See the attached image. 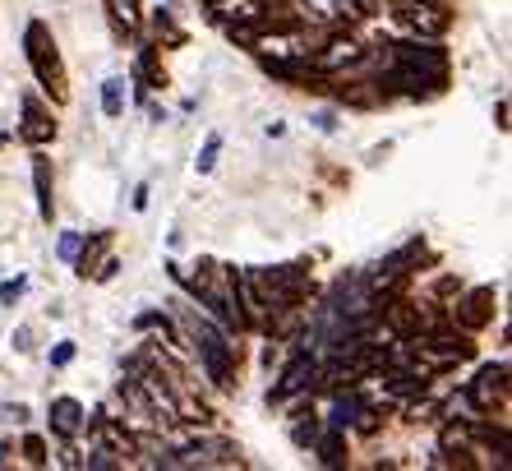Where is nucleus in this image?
<instances>
[{"label":"nucleus","instance_id":"nucleus-1","mask_svg":"<svg viewBox=\"0 0 512 471\" xmlns=\"http://www.w3.org/2000/svg\"><path fill=\"white\" fill-rule=\"evenodd\" d=\"M190 338H194V351H199L203 370H208V379H213L217 388H236V361H240V347H231V338L217 328V319H208V314L194 310L190 314Z\"/></svg>","mask_w":512,"mask_h":471},{"label":"nucleus","instance_id":"nucleus-2","mask_svg":"<svg viewBox=\"0 0 512 471\" xmlns=\"http://www.w3.org/2000/svg\"><path fill=\"white\" fill-rule=\"evenodd\" d=\"M24 56L37 74V88H47L51 102H70V74H65L56 37H51V28L42 24V19H33V24L24 28Z\"/></svg>","mask_w":512,"mask_h":471},{"label":"nucleus","instance_id":"nucleus-3","mask_svg":"<svg viewBox=\"0 0 512 471\" xmlns=\"http://www.w3.org/2000/svg\"><path fill=\"white\" fill-rule=\"evenodd\" d=\"M254 278V291H259V301L268 305V310H277V305H305V296H310V273H305V264H277V268H250Z\"/></svg>","mask_w":512,"mask_h":471},{"label":"nucleus","instance_id":"nucleus-4","mask_svg":"<svg viewBox=\"0 0 512 471\" xmlns=\"http://www.w3.org/2000/svg\"><path fill=\"white\" fill-rule=\"evenodd\" d=\"M416 351L420 356H434L439 365H453V361H471L476 356V342H471V333H457V328H425L416 338Z\"/></svg>","mask_w":512,"mask_h":471},{"label":"nucleus","instance_id":"nucleus-5","mask_svg":"<svg viewBox=\"0 0 512 471\" xmlns=\"http://www.w3.org/2000/svg\"><path fill=\"white\" fill-rule=\"evenodd\" d=\"M393 14L416 37H429V42H439L453 28V14L443 10V5H429V0H393Z\"/></svg>","mask_w":512,"mask_h":471},{"label":"nucleus","instance_id":"nucleus-6","mask_svg":"<svg viewBox=\"0 0 512 471\" xmlns=\"http://www.w3.org/2000/svg\"><path fill=\"white\" fill-rule=\"evenodd\" d=\"M167 467H240V448L231 439H194L176 458H167Z\"/></svg>","mask_w":512,"mask_h":471},{"label":"nucleus","instance_id":"nucleus-7","mask_svg":"<svg viewBox=\"0 0 512 471\" xmlns=\"http://www.w3.org/2000/svg\"><path fill=\"white\" fill-rule=\"evenodd\" d=\"M466 398H471V407H476L480 416H489V411H494V402H508V365H503V361L480 365V375L471 379Z\"/></svg>","mask_w":512,"mask_h":471},{"label":"nucleus","instance_id":"nucleus-8","mask_svg":"<svg viewBox=\"0 0 512 471\" xmlns=\"http://www.w3.org/2000/svg\"><path fill=\"white\" fill-rule=\"evenodd\" d=\"M453 324L466 333H480L485 324H494V287H466L453 305Z\"/></svg>","mask_w":512,"mask_h":471},{"label":"nucleus","instance_id":"nucleus-9","mask_svg":"<svg viewBox=\"0 0 512 471\" xmlns=\"http://www.w3.org/2000/svg\"><path fill=\"white\" fill-rule=\"evenodd\" d=\"M74 268H79V278H93V282L116 278L120 264H116V254H111V231H102L93 241L84 236V250L74 254Z\"/></svg>","mask_w":512,"mask_h":471},{"label":"nucleus","instance_id":"nucleus-10","mask_svg":"<svg viewBox=\"0 0 512 471\" xmlns=\"http://www.w3.org/2000/svg\"><path fill=\"white\" fill-rule=\"evenodd\" d=\"M19 134H24L33 148H42V144L56 139V116H51V107L42 102V97L24 93V102H19Z\"/></svg>","mask_w":512,"mask_h":471},{"label":"nucleus","instance_id":"nucleus-11","mask_svg":"<svg viewBox=\"0 0 512 471\" xmlns=\"http://www.w3.org/2000/svg\"><path fill=\"white\" fill-rule=\"evenodd\" d=\"M360 61H365V51H360L356 37H328V42L310 56V65L319 74H333V70H342V65L351 70V65H360Z\"/></svg>","mask_w":512,"mask_h":471},{"label":"nucleus","instance_id":"nucleus-12","mask_svg":"<svg viewBox=\"0 0 512 471\" xmlns=\"http://www.w3.org/2000/svg\"><path fill=\"white\" fill-rule=\"evenodd\" d=\"M314 379H319V361H314L310 351H300L296 361L282 370V379H277L273 388V402H286V398H296V393H310Z\"/></svg>","mask_w":512,"mask_h":471},{"label":"nucleus","instance_id":"nucleus-13","mask_svg":"<svg viewBox=\"0 0 512 471\" xmlns=\"http://www.w3.org/2000/svg\"><path fill=\"white\" fill-rule=\"evenodd\" d=\"M47 421H51V435L74 439V435H79V430L88 425L84 402H79V398H56V402L47 407Z\"/></svg>","mask_w":512,"mask_h":471},{"label":"nucleus","instance_id":"nucleus-14","mask_svg":"<svg viewBox=\"0 0 512 471\" xmlns=\"http://www.w3.org/2000/svg\"><path fill=\"white\" fill-rule=\"evenodd\" d=\"M33 190H37V213L42 222L56 218V181H51V157L33 153Z\"/></svg>","mask_w":512,"mask_h":471},{"label":"nucleus","instance_id":"nucleus-15","mask_svg":"<svg viewBox=\"0 0 512 471\" xmlns=\"http://www.w3.org/2000/svg\"><path fill=\"white\" fill-rule=\"evenodd\" d=\"M107 14H111V28H116L120 42H125V37H139V28H143V0H107Z\"/></svg>","mask_w":512,"mask_h":471},{"label":"nucleus","instance_id":"nucleus-16","mask_svg":"<svg viewBox=\"0 0 512 471\" xmlns=\"http://www.w3.org/2000/svg\"><path fill=\"white\" fill-rule=\"evenodd\" d=\"M314 453H319L323 467H346V430H337V425H328V430H319L314 435Z\"/></svg>","mask_w":512,"mask_h":471},{"label":"nucleus","instance_id":"nucleus-17","mask_svg":"<svg viewBox=\"0 0 512 471\" xmlns=\"http://www.w3.org/2000/svg\"><path fill=\"white\" fill-rule=\"evenodd\" d=\"M333 411H328V425H337V430H351L360 416V407H365V398H360L356 388H333Z\"/></svg>","mask_w":512,"mask_h":471},{"label":"nucleus","instance_id":"nucleus-18","mask_svg":"<svg viewBox=\"0 0 512 471\" xmlns=\"http://www.w3.org/2000/svg\"><path fill=\"white\" fill-rule=\"evenodd\" d=\"M148 28H153V47H185V33L176 28L171 10H157L153 19H148Z\"/></svg>","mask_w":512,"mask_h":471},{"label":"nucleus","instance_id":"nucleus-19","mask_svg":"<svg viewBox=\"0 0 512 471\" xmlns=\"http://www.w3.org/2000/svg\"><path fill=\"white\" fill-rule=\"evenodd\" d=\"M208 10H213L217 19H227V24H236V19H259L263 0H213Z\"/></svg>","mask_w":512,"mask_h":471},{"label":"nucleus","instance_id":"nucleus-20","mask_svg":"<svg viewBox=\"0 0 512 471\" xmlns=\"http://www.w3.org/2000/svg\"><path fill=\"white\" fill-rule=\"evenodd\" d=\"M134 74H139L143 88H162V84H167V74L157 70V47H143L139 51V65H134Z\"/></svg>","mask_w":512,"mask_h":471},{"label":"nucleus","instance_id":"nucleus-21","mask_svg":"<svg viewBox=\"0 0 512 471\" xmlns=\"http://www.w3.org/2000/svg\"><path fill=\"white\" fill-rule=\"evenodd\" d=\"M102 111H107L111 121L125 116V79H107V84H102Z\"/></svg>","mask_w":512,"mask_h":471},{"label":"nucleus","instance_id":"nucleus-22","mask_svg":"<svg viewBox=\"0 0 512 471\" xmlns=\"http://www.w3.org/2000/svg\"><path fill=\"white\" fill-rule=\"evenodd\" d=\"M314 435H319V416H314V411H300L296 425H291V439H296L300 448H310Z\"/></svg>","mask_w":512,"mask_h":471},{"label":"nucleus","instance_id":"nucleus-23","mask_svg":"<svg viewBox=\"0 0 512 471\" xmlns=\"http://www.w3.org/2000/svg\"><path fill=\"white\" fill-rule=\"evenodd\" d=\"M365 0H333V19L337 24H356V19H365Z\"/></svg>","mask_w":512,"mask_h":471},{"label":"nucleus","instance_id":"nucleus-24","mask_svg":"<svg viewBox=\"0 0 512 471\" xmlns=\"http://www.w3.org/2000/svg\"><path fill=\"white\" fill-rule=\"evenodd\" d=\"M24 458H28V467H47V439L24 435Z\"/></svg>","mask_w":512,"mask_h":471},{"label":"nucleus","instance_id":"nucleus-25","mask_svg":"<svg viewBox=\"0 0 512 471\" xmlns=\"http://www.w3.org/2000/svg\"><path fill=\"white\" fill-rule=\"evenodd\" d=\"M217 153H222V134H208V144H203V153H199V162H194V167L208 176V171L217 167Z\"/></svg>","mask_w":512,"mask_h":471},{"label":"nucleus","instance_id":"nucleus-26","mask_svg":"<svg viewBox=\"0 0 512 471\" xmlns=\"http://www.w3.org/2000/svg\"><path fill=\"white\" fill-rule=\"evenodd\" d=\"M84 250V236H79V231H65V236H60V245H56V254L60 259H65V264H74V254Z\"/></svg>","mask_w":512,"mask_h":471},{"label":"nucleus","instance_id":"nucleus-27","mask_svg":"<svg viewBox=\"0 0 512 471\" xmlns=\"http://www.w3.org/2000/svg\"><path fill=\"white\" fill-rule=\"evenodd\" d=\"M24 287H28L24 278H14V282H0V305H14V301H19V296H24Z\"/></svg>","mask_w":512,"mask_h":471},{"label":"nucleus","instance_id":"nucleus-28","mask_svg":"<svg viewBox=\"0 0 512 471\" xmlns=\"http://www.w3.org/2000/svg\"><path fill=\"white\" fill-rule=\"evenodd\" d=\"M74 361V342H56V351H51V365H70Z\"/></svg>","mask_w":512,"mask_h":471},{"label":"nucleus","instance_id":"nucleus-29","mask_svg":"<svg viewBox=\"0 0 512 471\" xmlns=\"http://www.w3.org/2000/svg\"><path fill=\"white\" fill-rule=\"evenodd\" d=\"M494 121H499V130H508V102H499V107H494Z\"/></svg>","mask_w":512,"mask_h":471},{"label":"nucleus","instance_id":"nucleus-30","mask_svg":"<svg viewBox=\"0 0 512 471\" xmlns=\"http://www.w3.org/2000/svg\"><path fill=\"white\" fill-rule=\"evenodd\" d=\"M134 208H139V213L148 208V185H139V190H134Z\"/></svg>","mask_w":512,"mask_h":471},{"label":"nucleus","instance_id":"nucleus-31","mask_svg":"<svg viewBox=\"0 0 512 471\" xmlns=\"http://www.w3.org/2000/svg\"><path fill=\"white\" fill-rule=\"evenodd\" d=\"M203 5H213V0H203Z\"/></svg>","mask_w":512,"mask_h":471}]
</instances>
